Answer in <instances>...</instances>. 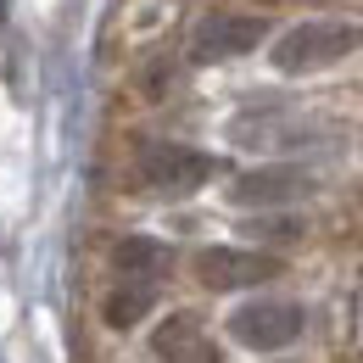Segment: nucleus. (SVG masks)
<instances>
[{
    "mask_svg": "<svg viewBox=\"0 0 363 363\" xmlns=\"http://www.w3.org/2000/svg\"><path fill=\"white\" fill-rule=\"evenodd\" d=\"M112 269L123 274V279H145V285H157L162 274L174 269V252H168L162 240H151V235H123V240L112 246Z\"/></svg>",
    "mask_w": 363,
    "mask_h": 363,
    "instance_id": "6e6552de",
    "label": "nucleus"
},
{
    "mask_svg": "<svg viewBox=\"0 0 363 363\" xmlns=\"http://www.w3.org/2000/svg\"><path fill=\"white\" fill-rule=\"evenodd\" d=\"M302 330H308L302 302H279V296L240 302V308L229 313V341H235V347H246V352H285Z\"/></svg>",
    "mask_w": 363,
    "mask_h": 363,
    "instance_id": "f03ea898",
    "label": "nucleus"
},
{
    "mask_svg": "<svg viewBox=\"0 0 363 363\" xmlns=\"http://www.w3.org/2000/svg\"><path fill=\"white\" fill-rule=\"evenodd\" d=\"M313 190V174L296 168V162H269V168H246L240 179L229 184V201L235 207H285V201H302Z\"/></svg>",
    "mask_w": 363,
    "mask_h": 363,
    "instance_id": "423d86ee",
    "label": "nucleus"
},
{
    "mask_svg": "<svg viewBox=\"0 0 363 363\" xmlns=\"http://www.w3.org/2000/svg\"><path fill=\"white\" fill-rule=\"evenodd\" d=\"M285 263L274 257V252H246V246H207V252H196V279L207 285V291H252V285H269L279 279Z\"/></svg>",
    "mask_w": 363,
    "mask_h": 363,
    "instance_id": "7ed1b4c3",
    "label": "nucleus"
},
{
    "mask_svg": "<svg viewBox=\"0 0 363 363\" xmlns=\"http://www.w3.org/2000/svg\"><path fill=\"white\" fill-rule=\"evenodd\" d=\"M263 34H269L263 17H246V11H207V17L190 28V56H196V62H229V56L257 50Z\"/></svg>",
    "mask_w": 363,
    "mask_h": 363,
    "instance_id": "39448f33",
    "label": "nucleus"
},
{
    "mask_svg": "<svg viewBox=\"0 0 363 363\" xmlns=\"http://www.w3.org/2000/svg\"><path fill=\"white\" fill-rule=\"evenodd\" d=\"M352 50H363V23L358 17H308V23L285 28L269 45V62H274V73L296 79V73H318V67L347 62Z\"/></svg>",
    "mask_w": 363,
    "mask_h": 363,
    "instance_id": "f257e3e1",
    "label": "nucleus"
},
{
    "mask_svg": "<svg viewBox=\"0 0 363 363\" xmlns=\"http://www.w3.org/2000/svg\"><path fill=\"white\" fill-rule=\"evenodd\" d=\"M151 302H157V285H145V279H123L118 291H106L101 318H106L112 330H135L140 318L151 313Z\"/></svg>",
    "mask_w": 363,
    "mask_h": 363,
    "instance_id": "1a4fd4ad",
    "label": "nucleus"
},
{
    "mask_svg": "<svg viewBox=\"0 0 363 363\" xmlns=\"http://www.w3.org/2000/svg\"><path fill=\"white\" fill-rule=\"evenodd\" d=\"M218 174V162L196 145H145L140 151V184L157 196H190Z\"/></svg>",
    "mask_w": 363,
    "mask_h": 363,
    "instance_id": "20e7f679",
    "label": "nucleus"
},
{
    "mask_svg": "<svg viewBox=\"0 0 363 363\" xmlns=\"http://www.w3.org/2000/svg\"><path fill=\"white\" fill-rule=\"evenodd\" d=\"M151 358L157 363H224V347L196 313H168L151 330Z\"/></svg>",
    "mask_w": 363,
    "mask_h": 363,
    "instance_id": "0eeeda50",
    "label": "nucleus"
}]
</instances>
